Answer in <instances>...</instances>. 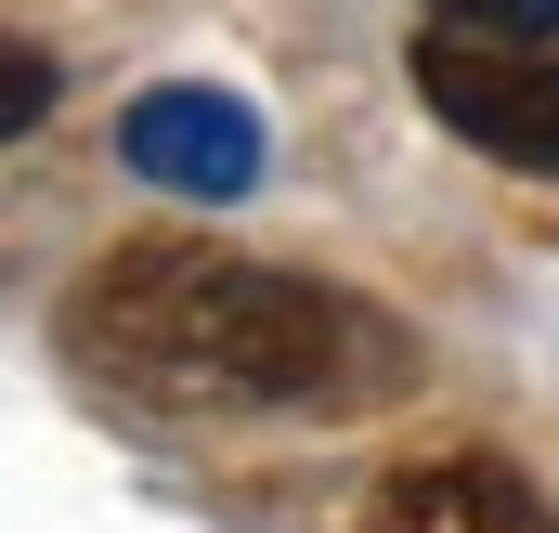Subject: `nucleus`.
<instances>
[{
    "label": "nucleus",
    "mask_w": 559,
    "mask_h": 533,
    "mask_svg": "<svg viewBox=\"0 0 559 533\" xmlns=\"http://www.w3.org/2000/svg\"><path fill=\"white\" fill-rule=\"evenodd\" d=\"M365 533H559V521L508 455H417V469L378 482Z\"/></svg>",
    "instance_id": "obj_4"
},
{
    "label": "nucleus",
    "mask_w": 559,
    "mask_h": 533,
    "mask_svg": "<svg viewBox=\"0 0 559 533\" xmlns=\"http://www.w3.org/2000/svg\"><path fill=\"white\" fill-rule=\"evenodd\" d=\"M52 92H66V79H52V52H39V39H0V143L39 131V118H52Z\"/></svg>",
    "instance_id": "obj_5"
},
{
    "label": "nucleus",
    "mask_w": 559,
    "mask_h": 533,
    "mask_svg": "<svg viewBox=\"0 0 559 533\" xmlns=\"http://www.w3.org/2000/svg\"><path fill=\"white\" fill-rule=\"evenodd\" d=\"M66 352L156 416H338V403H391L417 365L391 312L195 235H143L92 261L66 299Z\"/></svg>",
    "instance_id": "obj_1"
},
{
    "label": "nucleus",
    "mask_w": 559,
    "mask_h": 533,
    "mask_svg": "<svg viewBox=\"0 0 559 533\" xmlns=\"http://www.w3.org/2000/svg\"><path fill=\"white\" fill-rule=\"evenodd\" d=\"M417 92L495 169H559V0H442L417 26Z\"/></svg>",
    "instance_id": "obj_2"
},
{
    "label": "nucleus",
    "mask_w": 559,
    "mask_h": 533,
    "mask_svg": "<svg viewBox=\"0 0 559 533\" xmlns=\"http://www.w3.org/2000/svg\"><path fill=\"white\" fill-rule=\"evenodd\" d=\"M118 156H131L143 182L222 209V196L261 182V118H248L235 92H209V79H169V92H143L131 118H118Z\"/></svg>",
    "instance_id": "obj_3"
}]
</instances>
